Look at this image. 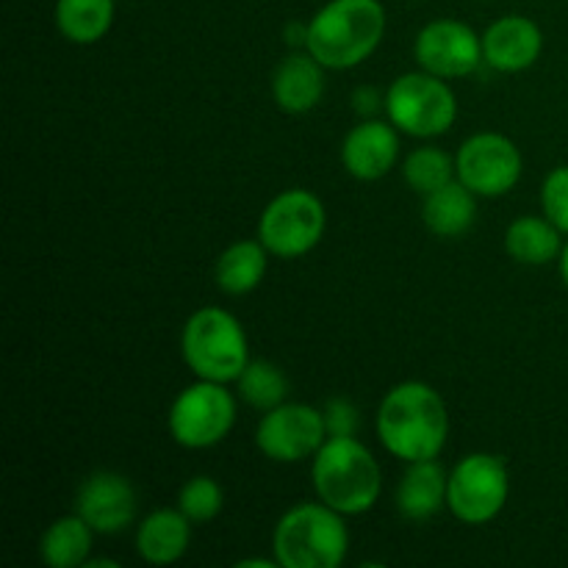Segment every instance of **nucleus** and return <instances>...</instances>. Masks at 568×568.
I'll use <instances>...</instances> for the list:
<instances>
[{
    "instance_id": "1",
    "label": "nucleus",
    "mask_w": 568,
    "mask_h": 568,
    "mask_svg": "<svg viewBox=\"0 0 568 568\" xmlns=\"http://www.w3.org/2000/svg\"><path fill=\"white\" fill-rule=\"evenodd\" d=\"M447 433L449 414L436 388L425 383H399L383 397L377 436L394 458H403L405 464L438 458Z\"/></svg>"
},
{
    "instance_id": "2",
    "label": "nucleus",
    "mask_w": 568,
    "mask_h": 568,
    "mask_svg": "<svg viewBox=\"0 0 568 568\" xmlns=\"http://www.w3.org/2000/svg\"><path fill=\"white\" fill-rule=\"evenodd\" d=\"M386 31L377 0H331L308 26V53L331 70H349L369 59Z\"/></svg>"
},
{
    "instance_id": "3",
    "label": "nucleus",
    "mask_w": 568,
    "mask_h": 568,
    "mask_svg": "<svg viewBox=\"0 0 568 568\" xmlns=\"http://www.w3.org/2000/svg\"><path fill=\"white\" fill-rule=\"evenodd\" d=\"M316 497L342 516L366 514L381 497V466L353 436H327L314 455Z\"/></svg>"
},
{
    "instance_id": "4",
    "label": "nucleus",
    "mask_w": 568,
    "mask_h": 568,
    "mask_svg": "<svg viewBox=\"0 0 568 568\" xmlns=\"http://www.w3.org/2000/svg\"><path fill=\"white\" fill-rule=\"evenodd\" d=\"M272 547L283 568H338L347 558L349 532L342 514L320 499L283 514Z\"/></svg>"
},
{
    "instance_id": "5",
    "label": "nucleus",
    "mask_w": 568,
    "mask_h": 568,
    "mask_svg": "<svg viewBox=\"0 0 568 568\" xmlns=\"http://www.w3.org/2000/svg\"><path fill=\"white\" fill-rule=\"evenodd\" d=\"M181 349L186 366L200 381L233 383L250 364L247 336L236 316L222 308H200L189 316Z\"/></svg>"
},
{
    "instance_id": "6",
    "label": "nucleus",
    "mask_w": 568,
    "mask_h": 568,
    "mask_svg": "<svg viewBox=\"0 0 568 568\" xmlns=\"http://www.w3.org/2000/svg\"><path fill=\"white\" fill-rule=\"evenodd\" d=\"M392 125L410 136L430 139L449 131L458 116L453 89L433 72H408L397 78L386 94Z\"/></svg>"
},
{
    "instance_id": "7",
    "label": "nucleus",
    "mask_w": 568,
    "mask_h": 568,
    "mask_svg": "<svg viewBox=\"0 0 568 568\" xmlns=\"http://www.w3.org/2000/svg\"><path fill=\"white\" fill-rule=\"evenodd\" d=\"M325 233V209L305 189H292L272 200L258 222V239L277 258H300L320 244Z\"/></svg>"
},
{
    "instance_id": "8",
    "label": "nucleus",
    "mask_w": 568,
    "mask_h": 568,
    "mask_svg": "<svg viewBox=\"0 0 568 568\" xmlns=\"http://www.w3.org/2000/svg\"><path fill=\"white\" fill-rule=\"evenodd\" d=\"M508 469L497 455L475 453L460 460L447 483V505L464 525H488L508 503Z\"/></svg>"
},
{
    "instance_id": "9",
    "label": "nucleus",
    "mask_w": 568,
    "mask_h": 568,
    "mask_svg": "<svg viewBox=\"0 0 568 568\" xmlns=\"http://www.w3.org/2000/svg\"><path fill=\"white\" fill-rule=\"evenodd\" d=\"M236 422V399L225 383L200 381L181 392L170 410V433L181 447L205 449L220 444Z\"/></svg>"
},
{
    "instance_id": "10",
    "label": "nucleus",
    "mask_w": 568,
    "mask_h": 568,
    "mask_svg": "<svg viewBox=\"0 0 568 568\" xmlns=\"http://www.w3.org/2000/svg\"><path fill=\"white\" fill-rule=\"evenodd\" d=\"M327 442V425L322 410L300 403H283L266 410L255 430V444L275 464H300L320 453Z\"/></svg>"
},
{
    "instance_id": "11",
    "label": "nucleus",
    "mask_w": 568,
    "mask_h": 568,
    "mask_svg": "<svg viewBox=\"0 0 568 568\" xmlns=\"http://www.w3.org/2000/svg\"><path fill=\"white\" fill-rule=\"evenodd\" d=\"M455 178L483 197L510 192L521 178V155L503 133H477L455 155Z\"/></svg>"
},
{
    "instance_id": "12",
    "label": "nucleus",
    "mask_w": 568,
    "mask_h": 568,
    "mask_svg": "<svg viewBox=\"0 0 568 568\" xmlns=\"http://www.w3.org/2000/svg\"><path fill=\"white\" fill-rule=\"evenodd\" d=\"M416 61L438 78H464L483 61V39L466 22L436 20L416 37Z\"/></svg>"
},
{
    "instance_id": "13",
    "label": "nucleus",
    "mask_w": 568,
    "mask_h": 568,
    "mask_svg": "<svg viewBox=\"0 0 568 568\" xmlns=\"http://www.w3.org/2000/svg\"><path fill=\"white\" fill-rule=\"evenodd\" d=\"M75 510L94 532H122L136 516V494L131 483L114 471H98L87 477L78 491Z\"/></svg>"
},
{
    "instance_id": "14",
    "label": "nucleus",
    "mask_w": 568,
    "mask_h": 568,
    "mask_svg": "<svg viewBox=\"0 0 568 568\" xmlns=\"http://www.w3.org/2000/svg\"><path fill=\"white\" fill-rule=\"evenodd\" d=\"M541 28L519 14L503 17L483 33V61L499 72H521L541 55Z\"/></svg>"
},
{
    "instance_id": "15",
    "label": "nucleus",
    "mask_w": 568,
    "mask_h": 568,
    "mask_svg": "<svg viewBox=\"0 0 568 568\" xmlns=\"http://www.w3.org/2000/svg\"><path fill=\"white\" fill-rule=\"evenodd\" d=\"M399 139L394 125L366 120L347 133L342 148V161L347 172L361 181H377L388 175L397 164Z\"/></svg>"
},
{
    "instance_id": "16",
    "label": "nucleus",
    "mask_w": 568,
    "mask_h": 568,
    "mask_svg": "<svg viewBox=\"0 0 568 568\" xmlns=\"http://www.w3.org/2000/svg\"><path fill=\"white\" fill-rule=\"evenodd\" d=\"M325 92V72L311 53H292L277 64L272 75V94L288 114H305Z\"/></svg>"
},
{
    "instance_id": "17",
    "label": "nucleus",
    "mask_w": 568,
    "mask_h": 568,
    "mask_svg": "<svg viewBox=\"0 0 568 568\" xmlns=\"http://www.w3.org/2000/svg\"><path fill=\"white\" fill-rule=\"evenodd\" d=\"M192 541V521L181 510H155L139 525L136 549L148 564L170 566L186 555Z\"/></svg>"
},
{
    "instance_id": "18",
    "label": "nucleus",
    "mask_w": 568,
    "mask_h": 568,
    "mask_svg": "<svg viewBox=\"0 0 568 568\" xmlns=\"http://www.w3.org/2000/svg\"><path fill=\"white\" fill-rule=\"evenodd\" d=\"M447 483L449 475H444L436 458L416 460V464L408 466L397 488V508L403 510V516L414 521L430 519L447 503Z\"/></svg>"
},
{
    "instance_id": "19",
    "label": "nucleus",
    "mask_w": 568,
    "mask_h": 568,
    "mask_svg": "<svg viewBox=\"0 0 568 568\" xmlns=\"http://www.w3.org/2000/svg\"><path fill=\"white\" fill-rule=\"evenodd\" d=\"M422 216H425V225L430 227L436 236H464V233L475 225V192L466 189L460 181H449L447 186L425 194V211H422Z\"/></svg>"
},
{
    "instance_id": "20",
    "label": "nucleus",
    "mask_w": 568,
    "mask_h": 568,
    "mask_svg": "<svg viewBox=\"0 0 568 568\" xmlns=\"http://www.w3.org/2000/svg\"><path fill=\"white\" fill-rule=\"evenodd\" d=\"M505 247L519 264L532 266L549 264L564 253L560 231L547 216H519L505 233Z\"/></svg>"
},
{
    "instance_id": "21",
    "label": "nucleus",
    "mask_w": 568,
    "mask_h": 568,
    "mask_svg": "<svg viewBox=\"0 0 568 568\" xmlns=\"http://www.w3.org/2000/svg\"><path fill=\"white\" fill-rule=\"evenodd\" d=\"M92 527L81 516H61L44 530L39 555L50 568H75L92 552Z\"/></svg>"
},
{
    "instance_id": "22",
    "label": "nucleus",
    "mask_w": 568,
    "mask_h": 568,
    "mask_svg": "<svg viewBox=\"0 0 568 568\" xmlns=\"http://www.w3.org/2000/svg\"><path fill=\"white\" fill-rule=\"evenodd\" d=\"M114 22V0H59L55 26L75 44H92L109 33Z\"/></svg>"
},
{
    "instance_id": "23",
    "label": "nucleus",
    "mask_w": 568,
    "mask_h": 568,
    "mask_svg": "<svg viewBox=\"0 0 568 568\" xmlns=\"http://www.w3.org/2000/svg\"><path fill=\"white\" fill-rule=\"evenodd\" d=\"M266 253L270 250L258 242H236L216 261V286L227 294H247L264 281Z\"/></svg>"
},
{
    "instance_id": "24",
    "label": "nucleus",
    "mask_w": 568,
    "mask_h": 568,
    "mask_svg": "<svg viewBox=\"0 0 568 568\" xmlns=\"http://www.w3.org/2000/svg\"><path fill=\"white\" fill-rule=\"evenodd\" d=\"M236 383L244 403L264 414L283 405V397H286V377L275 364H266V361H250Z\"/></svg>"
},
{
    "instance_id": "25",
    "label": "nucleus",
    "mask_w": 568,
    "mask_h": 568,
    "mask_svg": "<svg viewBox=\"0 0 568 568\" xmlns=\"http://www.w3.org/2000/svg\"><path fill=\"white\" fill-rule=\"evenodd\" d=\"M405 181L414 192L430 194L455 178V161L438 148H419L405 159Z\"/></svg>"
},
{
    "instance_id": "26",
    "label": "nucleus",
    "mask_w": 568,
    "mask_h": 568,
    "mask_svg": "<svg viewBox=\"0 0 568 568\" xmlns=\"http://www.w3.org/2000/svg\"><path fill=\"white\" fill-rule=\"evenodd\" d=\"M178 510L192 525H205L222 510V488L211 477H192L178 494Z\"/></svg>"
},
{
    "instance_id": "27",
    "label": "nucleus",
    "mask_w": 568,
    "mask_h": 568,
    "mask_svg": "<svg viewBox=\"0 0 568 568\" xmlns=\"http://www.w3.org/2000/svg\"><path fill=\"white\" fill-rule=\"evenodd\" d=\"M541 205L547 220L560 233H568V166L549 172L541 186Z\"/></svg>"
},
{
    "instance_id": "28",
    "label": "nucleus",
    "mask_w": 568,
    "mask_h": 568,
    "mask_svg": "<svg viewBox=\"0 0 568 568\" xmlns=\"http://www.w3.org/2000/svg\"><path fill=\"white\" fill-rule=\"evenodd\" d=\"M322 416H325L327 436H353L355 425H358V410L347 399H331Z\"/></svg>"
},
{
    "instance_id": "29",
    "label": "nucleus",
    "mask_w": 568,
    "mask_h": 568,
    "mask_svg": "<svg viewBox=\"0 0 568 568\" xmlns=\"http://www.w3.org/2000/svg\"><path fill=\"white\" fill-rule=\"evenodd\" d=\"M353 105L358 111H364V114H372V111L377 109V92H372V89H358V92L353 94Z\"/></svg>"
},
{
    "instance_id": "30",
    "label": "nucleus",
    "mask_w": 568,
    "mask_h": 568,
    "mask_svg": "<svg viewBox=\"0 0 568 568\" xmlns=\"http://www.w3.org/2000/svg\"><path fill=\"white\" fill-rule=\"evenodd\" d=\"M560 277H564V283L568 286V244L564 247V253H560Z\"/></svg>"
}]
</instances>
